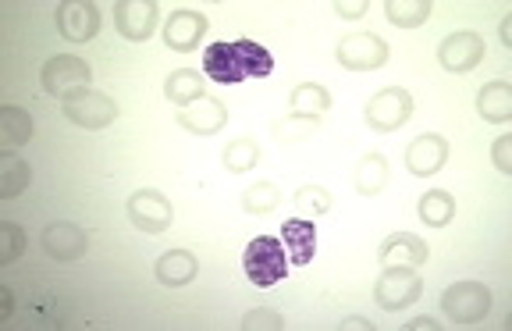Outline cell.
<instances>
[{
	"label": "cell",
	"mask_w": 512,
	"mask_h": 331,
	"mask_svg": "<svg viewBox=\"0 0 512 331\" xmlns=\"http://www.w3.org/2000/svg\"><path fill=\"white\" fill-rule=\"evenodd\" d=\"M242 271H246V278L256 289H271V285L285 282V275H288L285 243L274 239V235H256V239H249L246 253H242Z\"/></svg>",
	"instance_id": "1"
},
{
	"label": "cell",
	"mask_w": 512,
	"mask_h": 331,
	"mask_svg": "<svg viewBox=\"0 0 512 331\" xmlns=\"http://www.w3.org/2000/svg\"><path fill=\"white\" fill-rule=\"evenodd\" d=\"M491 303H495V296H491L488 285L477 282V278H466V282L448 285V289L441 292V310H445L448 324H456V328H473V324H480L491 314Z\"/></svg>",
	"instance_id": "2"
},
{
	"label": "cell",
	"mask_w": 512,
	"mask_h": 331,
	"mask_svg": "<svg viewBox=\"0 0 512 331\" xmlns=\"http://www.w3.org/2000/svg\"><path fill=\"white\" fill-rule=\"evenodd\" d=\"M61 114L68 118L72 125H79V129H107L111 122H118L121 107L114 104V97H107V93H100V89H79V93H72V97L61 100Z\"/></svg>",
	"instance_id": "3"
},
{
	"label": "cell",
	"mask_w": 512,
	"mask_h": 331,
	"mask_svg": "<svg viewBox=\"0 0 512 331\" xmlns=\"http://www.w3.org/2000/svg\"><path fill=\"white\" fill-rule=\"evenodd\" d=\"M420 296H424V278L416 275V267H384L374 282V303L388 314L409 310Z\"/></svg>",
	"instance_id": "4"
},
{
	"label": "cell",
	"mask_w": 512,
	"mask_h": 331,
	"mask_svg": "<svg viewBox=\"0 0 512 331\" xmlns=\"http://www.w3.org/2000/svg\"><path fill=\"white\" fill-rule=\"evenodd\" d=\"M89 82H93V68L75 54H54L40 72L43 93L57 100L72 97L79 89H89Z\"/></svg>",
	"instance_id": "5"
},
{
	"label": "cell",
	"mask_w": 512,
	"mask_h": 331,
	"mask_svg": "<svg viewBox=\"0 0 512 331\" xmlns=\"http://www.w3.org/2000/svg\"><path fill=\"white\" fill-rule=\"evenodd\" d=\"M363 118L374 132H399L413 118V93L402 86H384L367 100Z\"/></svg>",
	"instance_id": "6"
},
{
	"label": "cell",
	"mask_w": 512,
	"mask_h": 331,
	"mask_svg": "<svg viewBox=\"0 0 512 331\" xmlns=\"http://www.w3.org/2000/svg\"><path fill=\"white\" fill-rule=\"evenodd\" d=\"M125 214L132 221V228H139L143 235L168 232L171 221H175V207H171V200L160 189H136V193L128 196Z\"/></svg>",
	"instance_id": "7"
},
{
	"label": "cell",
	"mask_w": 512,
	"mask_h": 331,
	"mask_svg": "<svg viewBox=\"0 0 512 331\" xmlns=\"http://www.w3.org/2000/svg\"><path fill=\"white\" fill-rule=\"evenodd\" d=\"M100 4L93 0H64L54 11V29L61 40L68 43H89L100 33Z\"/></svg>",
	"instance_id": "8"
},
{
	"label": "cell",
	"mask_w": 512,
	"mask_h": 331,
	"mask_svg": "<svg viewBox=\"0 0 512 331\" xmlns=\"http://www.w3.org/2000/svg\"><path fill=\"white\" fill-rule=\"evenodd\" d=\"M335 57H338V65L349 68V72H377V68L388 65L392 50L374 33H352V36H342Z\"/></svg>",
	"instance_id": "9"
},
{
	"label": "cell",
	"mask_w": 512,
	"mask_h": 331,
	"mask_svg": "<svg viewBox=\"0 0 512 331\" xmlns=\"http://www.w3.org/2000/svg\"><path fill=\"white\" fill-rule=\"evenodd\" d=\"M484 54H488V47H484V36L473 33V29H459V33L445 36V40L438 43L441 68H445V72H452V75L473 72V68L484 61Z\"/></svg>",
	"instance_id": "10"
},
{
	"label": "cell",
	"mask_w": 512,
	"mask_h": 331,
	"mask_svg": "<svg viewBox=\"0 0 512 331\" xmlns=\"http://www.w3.org/2000/svg\"><path fill=\"white\" fill-rule=\"evenodd\" d=\"M43 253L57 264H72V260L86 257L89 253V232L75 221H50L40 235Z\"/></svg>",
	"instance_id": "11"
},
{
	"label": "cell",
	"mask_w": 512,
	"mask_h": 331,
	"mask_svg": "<svg viewBox=\"0 0 512 331\" xmlns=\"http://www.w3.org/2000/svg\"><path fill=\"white\" fill-rule=\"evenodd\" d=\"M160 25V4L157 0H121L114 8V29L125 40L146 43Z\"/></svg>",
	"instance_id": "12"
},
{
	"label": "cell",
	"mask_w": 512,
	"mask_h": 331,
	"mask_svg": "<svg viewBox=\"0 0 512 331\" xmlns=\"http://www.w3.org/2000/svg\"><path fill=\"white\" fill-rule=\"evenodd\" d=\"M210 22L203 11H192V8H178L171 11V18L164 22V43L168 50L175 54H192V50L200 47V40L207 36Z\"/></svg>",
	"instance_id": "13"
},
{
	"label": "cell",
	"mask_w": 512,
	"mask_h": 331,
	"mask_svg": "<svg viewBox=\"0 0 512 331\" xmlns=\"http://www.w3.org/2000/svg\"><path fill=\"white\" fill-rule=\"evenodd\" d=\"M445 164H448V139L438 136V132H424V136H416L413 143L406 146L409 175H416V178L438 175Z\"/></svg>",
	"instance_id": "14"
},
{
	"label": "cell",
	"mask_w": 512,
	"mask_h": 331,
	"mask_svg": "<svg viewBox=\"0 0 512 331\" xmlns=\"http://www.w3.org/2000/svg\"><path fill=\"white\" fill-rule=\"evenodd\" d=\"M203 75L217 86H239L242 79H249L235 43H210L203 50Z\"/></svg>",
	"instance_id": "15"
},
{
	"label": "cell",
	"mask_w": 512,
	"mask_h": 331,
	"mask_svg": "<svg viewBox=\"0 0 512 331\" xmlns=\"http://www.w3.org/2000/svg\"><path fill=\"white\" fill-rule=\"evenodd\" d=\"M427 257H431V246L413 232H392L377 246L381 267H424Z\"/></svg>",
	"instance_id": "16"
},
{
	"label": "cell",
	"mask_w": 512,
	"mask_h": 331,
	"mask_svg": "<svg viewBox=\"0 0 512 331\" xmlns=\"http://www.w3.org/2000/svg\"><path fill=\"white\" fill-rule=\"evenodd\" d=\"M178 125L192 136H214L228 125V104L217 97H200L178 111Z\"/></svg>",
	"instance_id": "17"
},
{
	"label": "cell",
	"mask_w": 512,
	"mask_h": 331,
	"mask_svg": "<svg viewBox=\"0 0 512 331\" xmlns=\"http://www.w3.org/2000/svg\"><path fill=\"white\" fill-rule=\"evenodd\" d=\"M196 275H200V260L192 257L189 250L160 253L157 264H153V278H157L164 289H182V285L196 282Z\"/></svg>",
	"instance_id": "18"
},
{
	"label": "cell",
	"mask_w": 512,
	"mask_h": 331,
	"mask_svg": "<svg viewBox=\"0 0 512 331\" xmlns=\"http://www.w3.org/2000/svg\"><path fill=\"white\" fill-rule=\"evenodd\" d=\"M281 243H285L288 264L306 267L313 260V253H317V225L306 218H288L281 225Z\"/></svg>",
	"instance_id": "19"
},
{
	"label": "cell",
	"mask_w": 512,
	"mask_h": 331,
	"mask_svg": "<svg viewBox=\"0 0 512 331\" xmlns=\"http://www.w3.org/2000/svg\"><path fill=\"white\" fill-rule=\"evenodd\" d=\"M477 114L491 125L512 122V82H484V89L477 93Z\"/></svg>",
	"instance_id": "20"
},
{
	"label": "cell",
	"mask_w": 512,
	"mask_h": 331,
	"mask_svg": "<svg viewBox=\"0 0 512 331\" xmlns=\"http://www.w3.org/2000/svg\"><path fill=\"white\" fill-rule=\"evenodd\" d=\"M164 97L175 107H189L192 100L207 97V75L196 72V68H175V72L164 79Z\"/></svg>",
	"instance_id": "21"
},
{
	"label": "cell",
	"mask_w": 512,
	"mask_h": 331,
	"mask_svg": "<svg viewBox=\"0 0 512 331\" xmlns=\"http://www.w3.org/2000/svg\"><path fill=\"white\" fill-rule=\"evenodd\" d=\"M29 186H32L29 161H22L15 150H4V154H0V200H15V196H22Z\"/></svg>",
	"instance_id": "22"
},
{
	"label": "cell",
	"mask_w": 512,
	"mask_h": 331,
	"mask_svg": "<svg viewBox=\"0 0 512 331\" xmlns=\"http://www.w3.org/2000/svg\"><path fill=\"white\" fill-rule=\"evenodd\" d=\"M331 111V93L320 82H299L288 97V114H303V118H324Z\"/></svg>",
	"instance_id": "23"
},
{
	"label": "cell",
	"mask_w": 512,
	"mask_h": 331,
	"mask_svg": "<svg viewBox=\"0 0 512 331\" xmlns=\"http://www.w3.org/2000/svg\"><path fill=\"white\" fill-rule=\"evenodd\" d=\"M388 157L384 154H367L360 157V164H356V175H352V186H356V193L360 196H381L384 186H388Z\"/></svg>",
	"instance_id": "24"
},
{
	"label": "cell",
	"mask_w": 512,
	"mask_h": 331,
	"mask_svg": "<svg viewBox=\"0 0 512 331\" xmlns=\"http://www.w3.org/2000/svg\"><path fill=\"white\" fill-rule=\"evenodd\" d=\"M32 139V114L22 107H0V143L4 150H18Z\"/></svg>",
	"instance_id": "25"
},
{
	"label": "cell",
	"mask_w": 512,
	"mask_h": 331,
	"mask_svg": "<svg viewBox=\"0 0 512 331\" xmlns=\"http://www.w3.org/2000/svg\"><path fill=\"white\" fill-rule=\"evenodd\" d=\"M416 214H420V221L431 225V228L452 225V218H456V196H448L445 189H431V193L420 196Z\"/></svg>",
	"instance_id": "26"
},
{
	"label": "cell",
	"mask_w": 512,
	"mask_h": 331,
	"mask_svg": "<svg viewBox=\"0 0 512 331\" xmlns=\"http://www.w3.org/2000/svg\"><path fill=\"white\" fill-rule=\"evenodd\" d=\"M221 164H224V171H232V175H246V171H253L256 164H260V146H256V139L253 136L232 139V143L224 146Z\"/></svg>",
	"instance_id": "27"
},
{
	"label": "cell",
	"mask_w": 512,
	"mask_h": 331,
	"mask_svg": "<svg viewBox=\"0 0 512 331\" xmlns=\"http://www.w3.org/2000/svg\"><path fill=\"white\" fill-rule=\"evenodd\" d=\"M434 4L431 0H388L384 4V15L388 22L399 25V29H416V25H424L431 18Z\"/></svg>",
	"instance_id": "28"
},
{
	"label": "cell",
	"mask_w": 512,
	"mask_h": 331,
	"mask_svg": "<svg viewBox=\"0 0 512 331\" xmlns=\"http://www.w3.org/2000/svg\"><path fill=\"white\" fill-rule=\"evenodd\" d=\"M320 129V118H303V114H285L271 125L274 139L281 146L285 143H303V139H313V132Z\"/></svg>",
	"instance_id": "29"
},
{
	"label": "cell",
	"mask_w": 512,
	"mask_h": 331,
	"mask_svg": "<svg viewBox=\"0 0 512 331\" xmlns=\"http://www.w3.org/2000/svg\"><path fill=\"white\" fill-rule=\"evenodd\" d=\"M235 47H239L249 79H267V75L274 72V57L267 47H260L256 40H235Z\"/></svg>",
	"instance_id": "30"
},
{
	"label": "cell",
	"mask_w": 512,
	"mask_h": 331,
	"mask_svg": "<svg viewBox=\"0 0 512 331\" xmlns=\"http://www.w3.org/2000/svg\"><path fill=\"white\" fill-rule=\"evenodd\" d=\"M281 207V189L274 182H256L242 193V210L246 214H271Z\"/></svg>",
	"instance_id": "31"
},
{
	"label": "cell",
	"mask_w": 512,
	"mask_h": 331,
	"mask_svg": "<svg viewBox=\"0 0 512 331\" xmlns=\"http://www.w3.org/2000/svg\"><path fill=\"white\" fill-rule=\"evenodd\" d=\"M292 203H296V210L306 214V218H320V214H328V210L335 207V196L324 186H299Z\"/></svg>",
	"instance_id": "32"
},
{
	"label": "cell",
	"mask_w": 512,
	"mask_h": 331,
	"mask_svg": "<svg viewBox=\"0 0 512 331\" xmlns=\"http://www.w3.org/2000/svg\"><path fill=\"white\" fill-rule=\"evenodd\" d=\"M25 253V232L15 221H0V267H11Z\"/></svg>",
	"instance_id": "33"
},
{
	"label": "cell",
	"mask_w": 512,
	"mask_h": 331,
	"mask_svg": "<svg viewBox=\"0 0 512 331\" xmlns=\"http://www.w3.org/2000/svg\"><path fill=\"white\" fill-rule=\"evenodd\" d=\"M242 328H246V331H264V328L281 331V328H285V317H281L278 310H271V307H256V310H249V314L242 317Z\"/></svg>",
	"instance_id": "34"
},
{
	"label": "cell",
	"mask_w": 512,
	"mask_h": 331,
	"mask_svg": "<svg viewBox=\"0 0 512 331\" xmlns=\"http://www.w3.org/2000/svg\"><path fill=\"white\" fill-rule=\"evenodd\" d=\"M491 161L502 175H512V136H498L491 143Z\"/></svg>",
	"instance_id": "35"
},
{
	"label": "cell",
	"mask_w": 512,
	"mask_h": 331,
	"mask_svg": "<svg viewBox=\"0 0 512 331\" xmlns=\"http://www.w3.org/2000/svg\"><path fill=\"white\" fill-rule=\"evenodd\" d=\"M367 8H370L367 0H356V4H345L342 0V4H335V15L338 18H360V15H367Z\"/></svg>",
	"instance_id": "36"
},
{
	"label": "cell",
	"mask_w": 512,
	"mask_h": 331,
	"mask_svg": "<svg viewBox=\"0 0 512 331\" xmlns=\"http://www.w3.org/2000/svg\"><path fill=\"white\" fill-rule=\"evenodd\" d=\"M15 314V292L8 285H0V321H8Z\"/></svg>",
	"instance_id": "37"
},
{
	"label": "cell",
	"mask_w": 512,
	"mask_h": 331,
	"mask_svg": "<svg viewBox=\"0 0 512 331\" xmlns=\"http://www.w3.org/2000/svg\"><path fill=\"white\" fill-rule=\"evenodd\" d=\"M438 331L441 328V321L438 317H413V321H406V331Z\"/></svg>",
	"instance_id": "38"
},
{
	"label": "cell",
	"mask_w": 512,
	"mask_h": 331,
	"mask_svg": "<svg viewBox=\"0 0 512 331\" xmlns=\"http://www.w3.org/2000/svg\"><path fill=\"white\" fill-rule=\"evenodd\" d=\"M338 328H342V331H374V324H370L367 317H345Z\"/></svg>",
	"instance_id": "39"
},
{
	"label": "cell",
	"mask_w": 512,
	"mask_h": 331,
	"mask_svg": "<svg viewBox=\"0 0 512 331\" xmlns=\"http://www.w3.org/2000/svg\"><path fill=\"white\" fill-rule=\"evenodd\" d=\"M498 36H502L505 47H512V15L502 18V25H498Z\"/></svg>",
	"instance_id": "40"
}]
</instances>
